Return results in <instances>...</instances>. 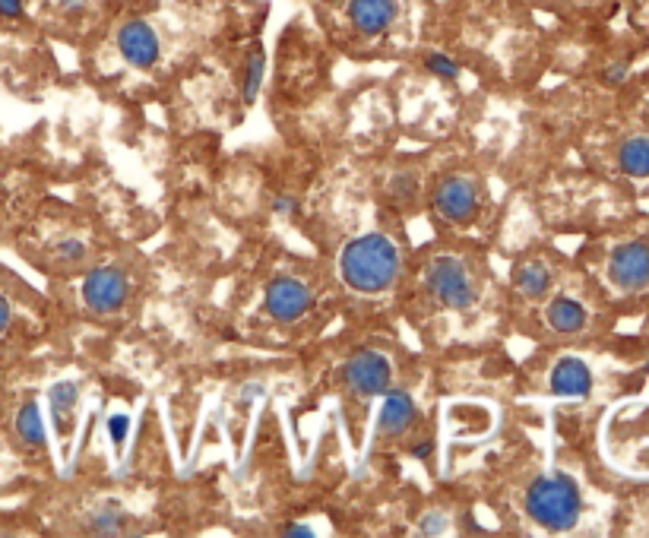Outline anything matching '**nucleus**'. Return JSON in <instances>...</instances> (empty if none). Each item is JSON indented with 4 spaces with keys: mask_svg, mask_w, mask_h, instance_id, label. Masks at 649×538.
<instances>
[{
    "mask_svg": "<svg viewBox=\"0 0 649 538\" xmlns=\"http://www.w3.org/2000/svg\"><path fill=\"white\" fill-rule=\"evenodd\" d=\"M130 295V282L121 269L114 266H102L92 269V273L83 279V304L95 314H111L127 301Z\"/></svg>",
    "mask_w": 649,
    "mask_h": 538,
    "instance_id": "nucleus-5",
    "label": "nucleus"
},
{
    "mask_svg": "<svg viewBox=\"0 0 649 538\" xmlns=\"http://www.w3.org/2000/svg\"><path fill=\"white\" fill-rule=\"evenodd\" d=\"M285 538H314V529L311 526H289L285 529Z\"/></svg>",
    "mask_w": 649,
    "mask_h": 538,
    "instance_id": "nucleus-30",
    "label": "nucleus"
},
{
    "mask_svg": "<svg viewBox=\"0 0 649 538\" xmlns=\"http://www.w3.org/2000/svg\"><path fill=\"white\" fill-rule=\"evenodd\" d=\"M428 288H431V295L437 301H441L444 307H450V311H466V307H472V301H475V288H472L466 263L450 257V254L431 260Z\"/></svg>",
    "mask_w": 649,
    "mask_h": 538,
    "instance_id": "nucleus-3",
    "label": "nucleus"
},
{
    "mask_svg": "<svg viewBox=\"0 0 649 538\" xmlns=\"http://www.w3.org/2000/svg\"><path fill=\"white\" fill-rule=\"evenodd\" d=\"M0 194H4V184H0Z\"/></svg>",
    "mask_w": 649,
    "mask_h": 538,
    "instance_id": "nucleus-31",
    "label": "nucleus"
},
{
    "mask_svg": "<svg viewBox=\"0 0 649 538\" xmlns=\"http://www.w3.org/2000/svg\"><path fill=\"white\" fill-rule=\"evenodd\" d=\"M425 70H428L431 76H437V80H447V83L460 80V76H463L460 61H453L450 54H441V51H431V54L425 57Z\"/></svg>",
    "mask_w": 649,
    "mask_h": 538,
    "instance_id": "nucleus-20",
    "label": "nucleus"
},
{
    "mask_svg": "<svg viewBox=\"0 0 649 538\" xmlns=\"http://www.w3.org/2000/svg\"><path fill=\"white\" fill-rule=\"evenodd\" d=\"M548 285H551V276H548V269L542 263H523L517 273H513V288L523 295V298H542L548 292Z\"/></svg>",
    "mask_w": 649,
    "mask_h": 538,
    "instance_id": "nucleus-15",
    "label": "nucleus"
},
{
    "mask_svg": "<svg viewBox=\"0 0 649 538\" xmlns=\"http://www.w3.org/2000/svg\"><path fill=\"white\" fill-rule=\"evenodd\" d=\"M608 276L621 292H643L649 288V244L631 241L612 251L608 260Z\"/></svg>",
    "mask_w": 649,
    "mask_h": 538,
    "instance_id": "nucleus-7",
    "label": "nucleus"
},
{
    "mask_svg": "<svg viewBox=\"0 0 649 538\" xmlns=\"http://www.w3.org/2000/svg\"><path fill=\"white\" fill-rule=\"evenodd\" d=\"M76 393H80V390H76V383H70V380L54 383V387L48 390V406H51V415H54L57 431H61V434H67V421H70V415L76 409V399H80Z\"/></svg>",
    "mask_w": 649,
    "mask_h": 538,
    "instance_id": "nucleus-14",
    "label": "nucleus"
},
{
    "mask_svg": "<svg viewBox=\"0 0 649 538\" xmlns=\"http://www.w3.org/2000/svg\"><path fill=\"white\" fill-rule=\"evenodd\" d=\"M646 371H649V361H646Z\"/></svg>",
    "mask_w": 649,
    "mask_h": 538,
    "instance_id": "nucleus-32",
    "label": "nucleus"
},
{
    "mask_svg": "<svg viewBox=\"0 0 649 538\" xmlns=\"http://www.w3.org/2000/svg\"><path fill=\"white\" fill-rule=\"evenodd\" d=\"M434 209L447 222H469L479 209V190L469 178H444L434 190Z\"/></svg>",
    "mask_w": 649,
    "mask_h": 538,
    "instance_id": "nucleus-8",
    "label": "nucleus"
},
{
    "mask_svg": "<svg viewBox=\"0 0 649 538\" xmlns=\"http://www.w3.org/2000/svg\"><path fill=\"white\" fill-rule=\"evenodd\" d=\"M311 304H314V295H311L308 282H301L295 276H279L266 285V314L273 320H282V323L298 320L311 311Z\"/></svg>",
    "mask_w": 649,
    "mask_h": 538,
    "instance_id": "nucleus-6",
    "label": "nucleus"
},
{
    "mask_svg": "<svg viewBox=\"0 0 649 538\" xmlns=\"http://www.w3.org/2000/svg\"><path fill=\"white\" fill-rule=\"evenodd\" d=\"M580 488L570 475H542L526 491V513L542 529L564 532L574 529L580 520Z\"/></svg>",
    "mask_w": 649,
    "mask_h": 538,
    "instance_id": "nucleus-2",
    "label": "nucleus"
},
{
    "mask_svg": "<svg viewBox=\"0 0 649 538\" xmlns=\"http://www.w3.org/2000/svg\"><path fill=\"white\" fill-rule=\"evenodd\" d=\"M447 529V516L441 510H431L418 520V535H441Z\"/></svg>",
    "mask_w": 649,
    "mask_h": 538,
    "instance_id": "nucleus-22",
    "label": "nucleus"
},
{
    "mask_svg": "<svg viewBox=\"0 0 649 538\" xmlns=\"http://www.w3.org/2000/svg\"><path fill=\"white\" fill-rule=\"evenodd\" d=\"M118 48L124 54V61L133 64V67H140V70L152 67L159 61V54H162L159 35L146 23V19H130V23H124L118 29Z\"/></svg>",
    "mask_w": 649,
    "mask_h": 538,
    "instance_id": "nucleus-9",
    "label": "nucleus"
},
{
    "mask_svg": "<svg viewBox=\"0 0 649 538\" xmlns=\"http://www.w3.org/2000/svg\"><path fill=\"white\" fill-rule=\"evenodd\" d=\"M349 19L355 32L377 38L390 32V26L396 23V0H352Z\"/></svg>",
    "mask_w": 649,
    "mask_h": 538,
    "instance_id": "nucleus-11",
    "label": "nucleus"
},
{
    "mask_svg": "<svg viewBox=\"0 0 649 538\" xmlns=\"http://www.w3.org/2000/svg\"><path fill=\"white\" fill-rule=\"evenodd\" d=\"M263 73H266V51L260 45L251 48V54H247V64H244V83H241V92H244V99L247 102H254L257 99V92L263 86Z\"/></svg>",
    "mask_w": 649,
    "mask_h": 538,
    "instance_id": "nucleus-18",
    "label": "nucleus"
},
{
    "mask_svg": "<svg viewBox=\"0 0 649 538\" xmlns=\"http://www.w3.org/2000/svg\"><path fill=\"white\" fill-rule=\"evenodd\" d=\"M339 276L352 292H384L399 276V251L387 235H361L339 254Z\"/></svg>",
    "mask_w": 649,
    "mask_h": 538,
    "instance_id": "nucleus-1",
    "label": "nucleus"
},
{
    "mask_svg": "<svg viewBox=\"0 0 649 538\" xmlns=\"http://www.w3.org/2000/svg\"><path fill=\"white\" fill-rule=\"evenodd\" d=\"M86 257V247L80 241H64L61 244V260L64 263H80Z\"/></svg>",
    "mask_w": 649,
    "mask_h": 538,
    "instance_id": "nucleus-24",
    "label": "nucleus"
},
{
    "mask_svg": "<svg viewBox=\"0 0 649 538\" xmlns=\"http://www.w3.org/2000/svg\"><path fill=\"white\" fill-rule=\"evenodd\" d=\"M412 194H418V181H415L412 171H399V175H393V181H390V197L409 200Z\"/></svg>",
    "mask_w": 649,
    "mask_h": 538,
    "instance_id": "nucleus-21",
    "label": "nucleus"
},
{
    "mask_svg": "<svg viewBox=\"0 0 649 538\" xmlns=\"http://www.w3.org/2000/svg\"><path fill=\"white\" fill-rule=\"evenodd\" d=\"M415 421V399L406 390H387L384 406L377 415V434L380 437H399L406 434Z\"/></svg>",
    "mask_w": 649,
    "mask_h": 538,
    "instance_id": "nucleus-12",
    "label": "nucleus"
},
{
    "mask_svg": "<svg viewBox=\"0 0 649 538\" xmlns=\"http://www.w3.org/2000/svg\"><path fill=\"white\" fill-rule=\"evenodd\" d=\"M16 434L26 447H42L45 444V421H42V409L38 402H26L16 415Z\"/></svg>",
    "mask_w": 649,
    "mask_h": 538,
    "instance_id": "nucleus-17",
    "label": "nucleus"
},
{
    "mask_svg": "<svg viewBox=\"0 0 649 538\" xmlns=\"http://www.w3.org/2000/svg\"><path fill=\"white\" fill-rule=\"evenodd\" d=\"M23 10H26V0H0V16L16 19L23 16Z\"/></svg>",
    "mask_w": 649,
    "mask_h": 538,
    "instance_id": "nucleus-26",
    "label": "nucleus"
},
{
    "mask_svg": "<svg viewBox=\"0 0 649 538\" xmlns=\"http://www.w3.org/2000/svg\"><path fill=\"white\" fill-rule=\"evenodd\" d=\"M127 431H130V421H127V415H111V418H108V437H111V444L118 447V450L124 447Z\"/></svg>",
    "mask_w": 649,
    "mask_h": 538,
    "instance_id": "nucleus-23",
    "label": "nucleus"
},
{
    "mask_svg": "<svg viewBox=\"0 0 649 538\" xmlns=\"http://www.w3.org/2000/svg\"><path fill=\"white\" fill-rule=\"evenodd\" d=\"M605 80L615 83V86L624 83L627 80V64H612V67H608V73H605Z\"/></svg>",
    "mask_w": 649,
    "mask_h": 538,
    "instance_id": "nucleus-28",
    "label": "nucleus"
},
{
    "mask_svg": "<svg viewBox=\"0 0 649 538\" xmlns=\"http://www.w3.org/2000/svg\"><path fill=\"white\" fill-rule=\"evenodd\" d=\"M618 165L631 178H649V140L646 137L627 140L618 152Z\"/></svg>",
    "mask_w": 649,
    "mask_h": 538,
    "instance_id": "nucleus-16",
    "label": "nucleus"
},
{
    "mask_svg": "<svg viewBox=\"0 0 649 538\" xmlns=\"http://www.w3.org/2000/svg\"><path fill=\"white\" fill-rule=\"evenodd\" d=\"M548 387L555 396L583 399V396H589V390H593V371H589V364L583 358L567 355V358H561L555 364V368H551Z\"/></svg>",
    "mask_w": 649,
    "mask_h": 538,
    "instance_id": "nucleus-10",
    "label": "nucleus"
},
{
    "mask_svg": "<svg viewBox=\"0 0 649 538\" xmlns=\"http://www.w3.org/2000/svg\"><path fill=\"white\" fill-rule=\"evenodd\" d=\"M10 320H13V314H10V301L0 295V336H4L7 330H10Z\"/></svg>",
    "mask_w": 649,
    "mask_h": 538,
    "instance_id": "nucleus-27",
    "label": "nucleus"
},
{
    "mask_svg": "<svg viewBox=\"0 0 649 538\" xmlns=\"http://www.w3.org/2000/svg\"><path fill=\"white\" fill-rule=\"evenodd\" d=\"M292 213H298V203L292 200V197H285V194H279L276 200H273V216H292Z\"/></svg>",
    "mask_w": 649,
    "mask_h": 538,
    "instance_id": "nucleus-25",
    "label": "nucleus"
},
{
    "mask_svg": "<svg viewBox=\"0 0 649 538\" xmlns=\"http://www.w3.org/2000/svg\"><path fill=\"white\" fill-rule=\"evenodd\" d=\"M124 513L118 507H102L89 516V532L95 535H121L124 532Z\"/></svg>",
    "mask_w": 649,
    "mask_h": 538,
    "instance_id": "nucleus-19",
    "label": "nucleus"
},
{
    "mask_svg": "<svg viewBox=\"0 0 649 538\" xmlns=\"http://www.w3.org/2000/svg\"><path fill=\"white\" fill-rule=\"evenodd\" d=\"M342 377H346V387L358 399L384 396L390 390V380H393V361L377 349H361L346 361Z\"/></svg>",
    "mask_w": 649,
    "mask_h": 538,
    "instance_id": "nucleus-4",
    "label": "nucleus"
},
{
    "mask_svg": "<svg viewBox=\"0 0 649 538\" xmlns=\"http://www.w3.org/2000/svg\"><path fill=\"white\" fill-rule=\"evenodd\" d=\"M545 320H548V326L555 333H564V336H570V333H580V330H586V307L580 304V301H574V298H555L548 307H545Z\"/></svg>",
    "mask_w": 649,
    "mask_h": 538,
    "instance_id": "nucleus-13",
    "label": "nucleus"
},
{
    "mask_svg": "<svg viewBox=\"0 0 649 538\" xmlns=\"http://www.w3.org/2000/svg\"><path fill=\"white\" fill-rule=\"evenodd\" d=\"M57 7L64 13H83L89 7V0H57Z\"/></svg>",
    "mask_w": 649,
    "mask_h": 538,
    "instance_id": "nucleus-29",
    "label": "nucleus"
}]
</instances>
